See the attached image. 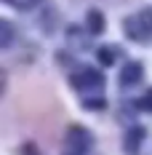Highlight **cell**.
Returning a JSON list of instances; mask_svg holds the SVG:
<instances>
[{"label": "cell", "instance_id": "obj_6", "mask_svg": "<svg viewBox=\"0 0 152 155\" xmlns=\"http://www.w3.org/2000/svg\"><path fill=\"white\" fill-rule=\"evenodd\" d=\"M99 62H102V64H112V62H115L112 48H99Z\"/></svg>", "mask_w": 152, "mask_h": 155}, {"label": "cell", "instance_id": "obj_3", "mask_svg": "<svg viewBox=\"0 0 152 155\" xmlns=\"http://www.w3.org/2000/svg\"><path fill=\"white\" fill-rule=\"evenodd\" d=\"M75 86H102V78H99V72H93V70H86V72H80L75 78Z\"/></svg>", "mask_w": 152, "mask_h": 155}, {"label": "cell", "instance_id": "obj_4", "mask_svg": "<svg viewBox=\"0 0 152 155\" xmlns=\"http://www.w3.org/2000/svg\"><path fill=\"white\" fill-rule=\"evenodd\" d=\"M86 21H88V30H91L93 35H99V32L104 30V19H102L99 11H91V14L86 16Z\"/></svg>", "mask_w": 152, "mask_h": 155}, {"label": "cell", "instance_id": "obj_2", "mask_svg": "<svg viewBox=\"0 0 152 155\" xmlns=\"http://www.w3.org/2000/svg\"><path fill=\"white\" fill-rule=\"evenodd\" d=\"M139 78H141V64L139 62H131L128 64V67H125V70H123V86H131V83H136Z\"/></svg>", "mask_w": 152, "mask_h": 155}, {"label": "cell", "instance_id": "obj_7", "mask_svg": "<svg viewBox=\"0 0 152 155\" xmlns=\"http://www.w3.org/2000/svg\"><path fill=\"white\" fill-rule=\"evenodd\" d=\"M141 107H144V110H152V91L144 94V99H141Z\"/></svg>", "mask_w": 152, "mask_h": 155}, {"label": "cell", "instance_id": "obj_1", "mask_svg": "<svg viewBox=\"0 0 152 155\" xmlns=\"http://www.w3.org/2000/svg\"><path fill=\"white\" fill-rule=\"evenodd\" d=\"M86 147H88V137L80 128H70V144L64 147L61 155H86Z\"/></svg>", "mask_w": 152, "mask_h": 155}, {"label": "cell", "instance_id": "obj_8", "mask_svg": "<svg viewBox=\"0 0 152 155\" xmlns=\"http://www.w3.org/2000/svg\"><path fill=\"white\" fill-rule=\"evenodd\" d=\"M24 155H37V147L35 144H24Z\"/></svg>", "mask_w": 152, "mask_h": 155}, {"label": "cell", "instance_id": "obj_5", "mask_svg": "<svg viewBox=\"0 0 152 155\" xmlns=\"http://www.w3.org/2000/svg\"><path fill=\"white\" fill-rule=\"evenodd\" d=\"M144 137V131L141 128H134V134H131V139H125V150H131V153H136L139 147V139Z\"/></svg>", "mask_w": 152, "mask_h": 155}]
</instances>
